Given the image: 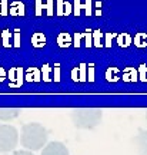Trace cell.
Returning a JSON list of instances; mask_svg holds the SVG:
<instances>
[{"mask_svg": "<svg viewBox=\"0 0 147 155\" xmlns=\"http://www.w3.org/2000/svg\"><path fill=\"white\" fill-rule=\"evenodd\" d=\"M86 12H87V15L92 13V0H86Z\"/></svg>", "mask_w": 147, "mask_h": 155, "instance_id": "7c38bea8", "label": "cell"}, {"mask_svg": "<svg viewBox=\"0 0 147 155\" xmlns=\"http://www.w3.org/2000/svg\"><path fill=\"white\" fill-rule=\"evenodd\" d=\"M134 43L139 48H143L147 45V35L146 33H137L136 38H134Z\"/></svg>", "mask_w": 147, "mask_h": 155, "instance_id": "30bf717a", "label": "cell"}, {"mask_svg": "<svg viewBox=\"0 0 147 155\" xmlns=\"http://www.w3.org/2000/svg\"><path fill=\"white\" fill-rule=\"evenodd\" d=\"M74 3H76V9H74V13H76V15H79V13H80V7H82V6H80V0H74Z\"/></svg>", "mask_w": 147, "mask_h": 155, "instance_id": "4fadbf2b", "label": "cell"}, {"mask_svg": "<svg viewBox=\"0 0 147 155\" xmlns=\"http://www.w3.org/2000/svg\"><path fill=\"white\" fill-rule=\"evenodd\" d=\"M123 79L126 82H133L137 81V71L134 68H127L124 72H123Z\"/></svg>", "mask_w": 147, "mask_h": 155, "instance_id": "52a82bcc", "label": "cell"}, {"mask_svg": "<svg viewBox=\"0 0 147 155\" xmlns=\"http://www.w3.org/2000/svg\"><path fill=\"white\" fill-rule=\"evenodd\" d=\"M19 144V131L13 125L0 124V152L14 151Z\"/></svg>", "mask_w": 147, "mask_h": 155, "instance_id": "3957f363", "label": "cell"}, {"mask_svg": "<svg viewBox=\"0 0 147 155\" xmlns=\"http://www.w3.org/2000/svg\"><path fill=\"white\" fill-rule=\"evenodd\" d=\"M42 155H70V152L63 142L52 141L42 148Z\"/></svg>", "mask_w": 147, "mask_h": 155, "instance_id": "277c9868", "label": "cell"}, {"mask_svg": "<svg viewBox=\"0 0 147 155\" xmlns=\"http://www.w3.org/2000/svg\"><path fill=\"white\" fill-rule=\"evenodd\" d=\"M73 125L79 129H93L103 119V111L99 108H77L70 112Z\"/></svg>", "mask_w": 147, "mask_h": 155, "instance_id": "7a4b0ae2", "label": "cell"}, {"mask_svg": "<svg viewBox=\"0 0 147 155\" xmlns=\"http://www.w3.org/2000/svg\"><path fill=\"white\" fill-rule=\"evenodd\" d=\"M32 42H33V46L36 48H40V46H44L46 43V38H44L43 33H34L32 38Z\"/></svg>", "mask_w": 147, "mask_h": 155, "instance_id": "ba28073f", "label": "cell"}, {"mask_svg": "<svg viewBox=\"0 0 147 155\" xmlns=\"http://www.w3.org/2000/svg\"><path fill=\"white\" fill-rule=\"evenodd\" d=\"M11 155H34L32 151H27V150H20V151H14Z\"/></svg>", "mask_w": 147, "mask_h": 155, "instance_id": "8fae6325", "label": "cell"}, {"mask_svg": "<svg viewBox=\"0 0 147 155\" xmlns=\"http://www.w3.org/2000/svg\"><path fill=\"white\" fill-rule=\"evenodd\" d=\"M146 121H147V112H146Z\"/></svg>", "mask_w": 147, "mask_h": 155, "instance_id": "5bb4252c", "label": "cell"}, {"mask_svg": "<svg viewBox=\"0 0 147 155\" xmlns=\"http://www.w3.org/2000/svg\"><path fill=\"white\" fill-rule=\"evenodd\" d=\"M19 114H20V109H17V108H0V121H13L19 116Z\"/></svg>", "mask_w": 147, "mask_h": 155, "instance_id": "8992f818", "label": "cell"}, {"mask_svg": "<svg viewBox=\"0 0 147 155\" xmlns=\"http://www.w3.org/2000/svg\"><path fill=\"white\" fill-rule=\"evenodd\" d=\"M57 42H59V45L61 46V48H64V46H69V45L71 43V38H70V35L69 33H61L57 38Z\"/></svg>", "mask_w": 147, "mask_h": 155, "instance_id": "9c48e42d", "label": "cell"}, {"mask_svg": "<svg viewBox=\"0 0 147 155\" xmlns=\"http://www.w3.org/2000/svg\"><path fill=\"white\" fill-rule=\"evenodd\" d=\"M49 132L39 122H29L22 127L20 144L27 151H39L47 144Z\"/></svg>", "mask_w": 147, "mask_h": 155, "instance_id": "6da1fadb", "label": "cell"}, {"mask_svg": "<svg viewBox=\"0 0 147 155\" xmlns=\"http://www.w3.org/2000/svg\"><path fill=\"white\" fill-rule=\"evenodd\" d=\"M133 144L139 155H147V131H139V134L133 139Z\"/></svg>", "mask_w": 147, "mask_h": 155, "instance_id": "5b68a950", "label": "cell"}]
</instances>
